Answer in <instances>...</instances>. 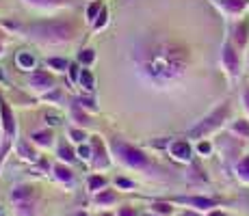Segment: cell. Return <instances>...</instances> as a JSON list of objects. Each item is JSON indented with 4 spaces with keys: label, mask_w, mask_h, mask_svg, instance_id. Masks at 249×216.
<instances>
[{
    "label": "cell",
    "mask_w": 249,
    "mask_h": 216,
    "mask_svg": "<svg viewBox=\"0 0 249 216\" xmlns=\"http://www.w3.org/2000/svg\"><path fill=\"white\" fill-rule=\"evenodd\" d=\"M182 203H189V205H195L199 210H208V208H214V201L213 199H206V197H182Z\"/></svg>",
    "instance_id": "4fadbf2b"
},
{
    "label": "cell",
    "mask_w": 249,
    "mask_h": 216,
    "mask_svg": "<svg viewBox=\"0 0 249 216\" xmlns=\"http://www.w3.org/2000/svg\"><path fill=\"white\" fill-rule=\"evenodd\" d=\"M197 150H199V153H208L210 151V145H208V143H199Z\"/></svg>",
    "instance_id": "d590c367"
},
{
    "label": "cell",
    "mask_w": 249,
    "mask_h": 216,
    "mask_svg": "<svg viewBox=\"0 0 249 216\" xmlns=\"http://www.w3.org/2000/svg\"><path fill=\"white\" fill-rule=\"evenodd\" d=\"M20 153H22V158H31V160H33V158H35V151H28V147H26V143H22V145H20Z\"/></svg>",
    "instance_id": "836d02e7"
},
{
    "label": "cell",
    "mask_w": 249,
    "mask_h": 216,
    "mask_svg": "<svg viewBox=\"0 0 249 216\" xmlns=\"http://www.w3.org/2000/svg\"><path fill=\"white\" fill-rule=\"evenodd\" d=\"M0 83H4V74H2V69H0Z\"/></svg>",
    "instance_id": "60d3db41"
},
{
    "label": "cell",
    "mask_w": 249,
    "mask_h": 216,
    "mask_svg": "<svg viewBox=\"0 0 249 216\" xmlns=\"http://www.w3.org/2000/svg\"><path fill=\"white\" fill-rule=\"evenodd\" d=\"M0 115H2V134L7 136V141H11L16 136V119H13L9 104L2 102V100H0Z\"/></svg>",
    "instance_id": "52a82bcc"
},
{
    "label": "cell",
    "mask_w": 249,
    "mask_h": 216,
    "mask_svg": "<svg viewBox=\"0 0 249 216\" xmlns=\"http://www.w3.org/2000/svg\"><path fill=\"white\" fill-rule=\"evenodd\" d=\"M48 67L50 69H54V71H59V74H65V71L70 69V61H65V59H59V56H50V59L46 61Z\"/></svg>",
    "instance_id": "e0dca14e"
},
{
    "label": "cell",
    "mask_w": 249,
    "mask_h": 216,
    "mask_svg": "<svg viewBox=\"0 0 249 216\" xmlns=\"http://www.w3.org/2000/svg\"><path fill=\"white\" fill-rule=\"evenodd\" d=\"M115 201H117V195L113 190H100L95 195V203L98 205H108V203H115Z\"/></svg>",
    "instance_id": "7402d4cb"
},
{
    "label": "cell",
    "mask_w": 249,
    "mask_h": 216,
    "mask_svg": "<svg viewBox=\"0 0 249 216\" xmlns=\"http://www.w3.org/2000/svg\"><path fill=\"white\" fill-rule=\"evenodd\" d=\"M76 216H89V214H83V212H80V214H76Z\"/></svg>",
    "instance_id": "f6af8a7d"
},
{
    "label": "cell",
    "mask_w": 249,
    "mask_h": 216,
    "mask_svg": "<svg viewBox=\"0 0 249 216\" xmlns=\"http://www.w3.org/2000/svg\"><path fill=\"white\" fill-rule=\"evenodd\" d=\"M169 151L176 160H191V145L186 141H174L169 145Z\"/></svg>",
    "instance_id": "30bf717a"
},
{
    "label": "cell",
    "mask_w": 249,
    "mask_h": 216,
    "mask_svg": "<svg viewBox=\"0 0 249 216\" xmlns=\"http://www.w3.org/2000/svg\"><path fill=\"white\" fill-rule=\"evenodd\" d=\"M4 39H7V35H4V31H0V43H2Z\"/></svg>",
    "instance_id": "ab89813d"
},
{
    "label": "cell",
    "mask_w": 249,
    "mask_h": 216,
    "mask_svg": "<svg viewBox=\"0 0 249 216\" xmlns=\"http://www.w3.org/2000/svg\"><path fill=\"white\" fill-rule=\"evenodd\" d=\"M182 216H202V214H197V212H184Z\"/></svg>",
    "instance_id": "f35d334b"
},
{
    "label": "cell",
    "mask_w": 249,
    "mask_h": 216,
    "mask_svg": "<svg viewBox=\"0 0 249 216\" xmlns=\"http://www.w3.org/2000/svg\"><path fill=\"white\" fill-rule=\"evenodd\" d=\"M91 153H93V150H91L89 145H80V147H78V156L83 158V160H89Z\"/></svg>",
    "instance_id": "d6a6232c"
},
{
    "label": "cell",
    "mask_w": 249,
    "mask_h": 216,
    "mask_svg": "<svg viewBox=\"0 0 249 216\" xmlns=\"http://www.w3.org/2000/svg\"><path fill=\"white\" fill-rule=\"evenodd\" d=\"M31 141L39 147H50L52 143H54V134H52L50 130H39V132H35L31 136Z\"/></svg>",
    "instance_id": "7c38bea8"
},
{
    "label": "cell",
    "mask_w": 249,
    "mask_h": 216,
    "mask_svg": "<svg viewBox=\"0 0 249 216\" xmlns=\"http://www.w3.org/2000/svg\"><path fill=\"white\" fill-rule=\"evenodd\" d=\"M130 65L139 80L150 86H169L184 76L189 65V52L178 41L159 35H147L130 50Z\"/></svg>",
    "instance_id": "6da1fadb"
},
{
    "label": "cell",
    "mask_w": 249,
    "mask_h": 216,
    "mask_svg": "<svg viewBox=\"0 0 249 216\" xmlns=\"http://www.w3.org/2000/svg\"><path fill=\"white\" fill-rule=\"evenodd\" d=\"M28 7L39 9V11H48V9H61L71 4V0H24Z\"/></svg>",
    "instance_id": "9c48e42d"
},
{
    "label": "cell",
    "mask_w": 249,
    "mask_h": 216,
    "mask_svg": "<svg viewBox=\"0 0 249 216\" xmlns=\"http://www.w3.org/2000/svg\"><path fill=\"white\" fill-rule=\"evenodd\" d=\"M26 84L28 89L33 91L35 95H48L52 89H56V80L50 71H44V69H35L28 74L26 78Z\"/></svg>",
    "instance_id": "5b68a950"
},
{
    "label": "cell",
    "mask_w": 249,
    "mask_h": 216,
    "mask_svg": "<svg viewBox=\"0 0 249 216\" xmlns=\"http://www.w3.org/2000/svg\"><path fill=\"white\" fill-rule=\"evenodd\" d=\"M68 134L74 143H85V138H87V132H85L83 128H70Z\"/></svg>",
    "instance_id": "d4e9b609"
},
{
    "label": "cell",
    "mask_w": 249,
    "mask_h": 216,
    "mask_svg": "<svg viewBox=\"0 0 249 216\" xmlns=\"http://www.w3.org/2000/svg\"><path fill=\"white\" fill-rule=\"evenodd\" d=\"M247 39H249V22L243 20L234 26V41H236L238 48H243L247 43Z\"/></svg>",
    "instance_id": "8fae6325"
},
{
    "label": "cell",
    "mask_w": 249,
    "mask_h": 216,
    "mask_svg": "<svg viewBox=\"0 0 249 216\" xmlns=\"http://www.w3.org/2000/svg\"><path fill=\"white\" fill-rule=\"evenodd\" d=\"M33 188L31 186H18L16 190L11 193V199L13 201H28V199H33Z\"/></svg>",
    "instance_id": "d6986e66"
},
{
    "label": "cell",
    "mask_w": 249,
    "mask_h": 216,
    "mask_svg": "<svg viewBox=\"0 0 249 216\" xmlns=\"http://www.w3.org/2000/svg\"><path fill=\"white\" fill-rule=\"evenodd\" d=\"M111 150H113L115 156H117V160L122 162V165L130 166V169H150V166H154L150 160V156H145L141 150H137L135 145L126 143L124 138L115 136L111 141Z\"/></svg>",
    "instance_id": "3957f363"
},
{
    "label": "cell",
    "mask_w": 249,
    "mask_h": 216,
    "mask_svg": "<svg viewBox=\"0 0 249 216\" xmlns=\"http://www.w3.org/2000/svg\"><path fill=\"white\" fill-rule=\"evenodd\" d=\"M117 184H119V186H124V188H132V186H135L132 182H128V180H117Z\"/></svg>",
    "instance_id": "8d00e7d4"
},
{
    "label": "cell",
    "mask_w": 249,
    "mask_h": 216,
    "mask_svg": "<svg viewBox=\"0 0 249 216\" xmlns=\"http://www.w3.org/2000/svg\"><path fill=\"white\" fill-rule=\"evenodd\" d=\"M4 54V48H2V43H0V56H2Z\"/></svg>",
    "instance_id": "b9f144b4"
},
{
    "label": "cell",
    "mask_w": 249,
    "mask_h": 216,
    "mask_svg": "<svg viewBox=\"0 0 249 216\" xmlns=\"http://www.w3.org/2000/svg\"><path fill=\"white\" fill-rule=\"evenodd\" d=\"M238 177L241 180H245V182H249V156L247 158H243L241 160V165H238Z\"/></svg>",
    "instance_id": "4316f807"
},
{
    "label": "cell",
    "mask_w": 249,
    "mask_h": 216,
    "mask_svg": "<svg viewBox=\"0 0 249 216\" xmlns=\"http://www.w3.org/2000/svg\"><path fill=\"white\" fill-rule=\"evenodd\" d=\"M71 119H74V121L78 123L80 128H87V126H91L89 115H87V113H83V108H80L78 104H74V106H71Z\"/></svg>",
    "instance_id": "9a60e30c"
},
{
    "label": "cell",
    "mask_w": 249,
    "mask_h": 216,
    "mask_svg": "<svg viewBox=\"0 0 249 216\" xmlns=\"http://www.w3.org/2000/svg\"><path fill=\"white\" fill-rule=\"evenodd\" d=\"M100 216H115V214H108V212H104V214H100Z\"/></svg>",
    "instance_id": "ee69618b"
},
{
    "label": "cell",
    "mask_w": 249,
    "mask_h": 216,
    "mask_svg": "<svg viewBox=\"0 0 249 216\" xmlns=\"http://www.w3.org/2000/svg\"><path fill=\"white\" fill-rule=\"evenodd\" d=\"M20 33L26 39L39 43V46L54 48V46H68V43H71L76 35V26L70 20H41L20 28Z\"/></svg>",
    "instance_id": "7a4b0ae2"
},
{
    "label": "cell",
    "mask_w": 249,
    "mask_h": 216,
    "mask_svg": "<svg viewBox=\"0 0 249 216\" xmlns=\"http://www.w3.org/2000/svg\"><path fill=\"white\" fill-rule=\"evenodd\" d=\"M210 216H223L221 212H213V214H210Z\"/></svg>",
    "instance_id": "7bdbcfd3"
},
{
    "label": "cell",
    "mask_w": 249,
    "mask_h": 216,
    "mask_svg": "<svg viewBox=\"0 0 249 216\" xmlns=\"http://www.w3.org/2000/svg\"><path fill=\"white\" fill-rule=\"evenodd\" d=\"M219 2H221V7L230 13H241L243 9L247 7V0H219Z\"/></svg>",
    "instance_id": "ac0fdd59"
},
{
    "label": "cell",
    "mask_w": 249,
    "mask_h": 216,
    "mask_svg": "<svg viewBox=\"0 0 249 216\" xmlns=\"http://www.w3.org/2000/svg\"><path fill=\"white\" fill-rule=\"evenodd\" d=\"M152 210L159 214H171V205L169 203H154L152 205Z\"/></svg>",
    "instance_id": "1f68e13d"
},
{
    "label": "cell",
    "mask_w": 249,
    "mask_h": 216,
    "mask_svg": "<svg viewBox=\"0 0 249 216\" xmlns=\"http://www.w3.org/2000/svg\"><path fill=\"white\" fill-rule=\"evenodd\" d=\"M234 132L243 134V136H249V123L247 121H236L234 123Z\"/></svg>",
    "instance_id": "f546056e"
},
{
    "label": "cell",
    "mask_w": 249,
    "mask_h": 216,
    "mask_svg": "<svg viewBox=\"0 0 249 216\" xmlns=\"http://www.w3.org/2000/svg\"><path fill=\"white\" fill-rule=\"evenodd\" d=\"M221 61H223V65H226L228 74L234 78V76L238 74V69H241V61H238V54H236V50L232 48V43H226V46H223Z\"/></svg>",
    "instance_id": "8992f818"
},
{
    "label": "cell",
    "mask_w": 249,
    "mask_h": 216,
    "mask_svg": "<svg viewBox=\"0 0 249 216\" xmlns=\"http://www.w3.org/2000/svg\"><path fill=\"white\" fill-rule=\"evenodd\" d=\"M93 61H95V50L93 48H83V50L78 52V65L89 67Z\"/></svg>",
    "instance_id": "ffe728a7"
},
{
    "label": "cell",
    "mask_w": 249,
    "mask_h": 216,
    "mask_svg": "<svg viewBox=\"0 0 249 216\" xmlns=\"http://www.w3.org/2000/svg\"><path fill=\"white\" fill-rule=\"evenodd\" d=\"M68 74H70V80H71V83H76V80L80 78V67H78V63H71L70 69H68Z\"/></svg>",
    "instance_id": "4dcf8cb0"
},
{
    "label": "cell",
    "mask_w": 249,
    "mask_h": 216,
    "mask_svg": "<svg viewBox=\"0 0 249 216\" xmlns=\"http://www.w3.org/2000/svg\"><path fill=\"white\" fill-rule=\"evenodd\" d=\"M117 216H137V212H135L132 208H122V210L117 212Z\"/></svg>",
    "instance_id": "e575fe53"
},
{
    "label": "cell",
    "mask_w": 249,
    "mask_h": 216,
    "mask_svg": "<svg viewBox=\"0 0 249 216\" xmlns=\"http://www.w3.org/2000/svg\"><path fill=\"white\" fill-rule=\"evenodd\" d=\"M111 165V160H108L107 156V150H104V143L100 141V138H95L93 141V169H107V166Z\"/></svg>",
    "instance_id": "ba28073f"
},
{
    "label": "cell",
    "mask_w": 249,
    "mask_h": 216,
    "mask_svg": "<svg viewBox=\"0 0 249 216\" xmlns=\"http://www.w3.org/2000/svg\"><path fill=\"white\" fill-rule=\"evenodd\" d=\"M35 65H37V59L31 54V52H20L18 54V67L20 69H35Z\"/></svg>",
    "instance_id": "2e32d148"
},
{
    "label": "cell",
    "mask_w": 249,
    "mask_h": 216,
    "mask_svg": "<svg viewBox=\"0 0 249 216\" xmlns=\"http://www.w3.org/2000/svg\"><path fill=\"white\" fill-rule=\"evenodd\" d=\"M74 104H78V106H80V108L89 110V113H95V110H98V108H95V106H93V100H87V98H78V100H76V102H74Z\"/></svg>",
    "instance_id": "83f0119b"
},
{
    "label": "cell",
    "mask_w": 249,
    "mask_h": 216,
    "mask_svg": "<svg viewBox=\"0 0 249 216\" xmlns=\"http://www.w3.org/2000/svg\"><path fill=\"white\" fill-rule=\"evenodd\" d=\"M59 156H61V160H65V162H74V151H71L68 145L59 147Z\"/></svg>",
    "instance_id": "f1b7e54d"
},
{
    "label": "cell",
    "mask_w": 249,
    "mask_h": 216,
    "mask_svg": "<svg viewBox=\"0 0 249 216\" xmlns=\"http://www.w3.org/2000/svg\"><path fill=\"white\" fill-rule=\"evenodd\" d=\"M107 24H108V9H107V7H102L100 16L95 17V22L91 24V26H93V31H102V28L107 26Z\"/></svg>",
    "instance_id": "cb8c5ba5"
},
{
    "label": "cell",
    "mask_w": 249,
    "mask_h": 216,
    "mask_svg": "<svg viewBox=\"0 0 249 216\" xmlns=\"http://www.w3.org/2000/svg\"><path fill=\"white\" fill-rule=\"evenodd\" d=\"M78 84L83 86V89L87 91V93H91V91L95 89V78H93V74H91V71L87 69V67H83V69H80V78H78Z\"/></svg>",
    "instance_id": "5bb4252c"
},
{
    "label": "cell",
    "mask_w": 249,
    "mask_h": 216,
    "mask_svg": "<svg viewBox=\"0 0 249 216\" xmlns=\"http://www.w3.org/2000/svg\"><path fill=\"white\" fill-rule=\"evenodd\" d=\"M145 216H154V214H145Z\"/></svg>",
    "instance_id": "bcb514c9"
},
{
    "label": "cell",
    "mask_w": 249,
    "mask_h": 216,
    "mask_svg": "<svg viewBox=\"0 0 249 216\" xmlns=\"http://www.w3.org/2000/svg\"><path fill=\"white\" fill-rule=\"evenodd\" d=\"M54 175H56V180L65 182V184H71V182H74V175H71V171L65 165H56L54 166Z\"/></svg>",
    "instance_id": "44dd1931"
},
{
    "label": "cell",
    "mask_w": 249,
    "mask_h": 216,
    "mask_svg": "<svg viewBox=\"0 0 249 216\" xmlns=\"http://www.w3.org/2000/svg\"><path fill=\"white\" fill-rule=\"evenodd\" d=\"M228 113H230V104L226 102V104H221L219 108H214L213 113H210L208 117H206L204 121L199 123V126H195L193 130H191V136H193V138H199V136H206V134H210L213 130H217L223 121H226Z\"/></svg>",
    "instance_id": "277c9868"
},
{
    "label": "cell",
    "mask_w": 249,
    "mask_h": 216,
    "mask_svg": "<svg viewBox=\"0 0 249 216\" xmlns=\"http://www.w3.org/2000/svg\"><path fill=\"white\" fill-rule=\"evenodd\" d=\"M102 7H104V4L100 2V0H93V2H91L89 7H87V22H89V24H93V22H95V17L100 16Z\"/></svg>",
    "instance_id": "603a6c76"
},
{
    "label": "cell",
    "mask_w": 249,
    "mask_h": 216,
    "mask_svg": "<svg viewBox=\"0 0 249 216\" xmlns=\"http://www.w3.org/2000/svg\"><path fill=\"white\" fill-rule=\"evenodd\" d=\"M107 186V180H104L102 175H93L89 180V188L93 190V193H100V188H104Z\"/></svg>",
    "instance_id": "484cf974"
},
{
    "label": "cell",
    "mask_w": 249,
    "mask_h": 216,
    "mask_svg": "<svg viewBox=\"0 0 249 216\" xmlns=\"http://www.w3.org/2000/svg\"><path fill=\"white\" fill-rule=\"evenodd\" d=\"M243 102H245V108L249 110V89H245V93H243Z\"/></svg>",
    "instance_id": "74e56055"
}]
</instances>
